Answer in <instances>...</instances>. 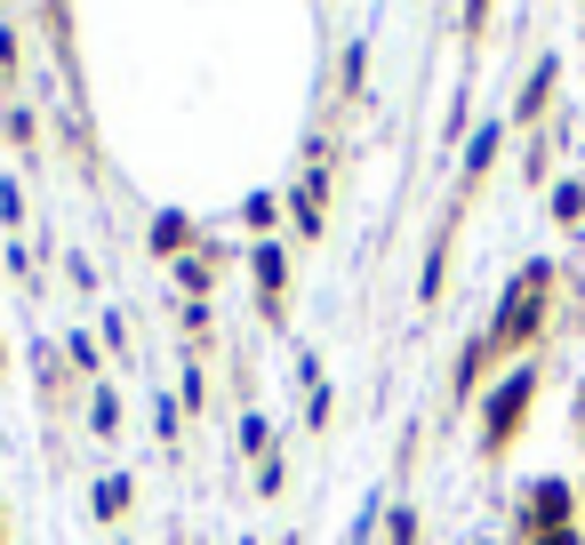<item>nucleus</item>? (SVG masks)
Masks as SVG:
<instances>
[{"label":"nucleus","instance_id":"obj_1","mask_svg":"<svg viewBox=\"0 0 585 545\" xmlns=\"http://www.w3.org/2000/svg\"><path fill=\"white\" fill-rule=\"evenodd\" d=\"M537 289H545V272L530 265L522 281H513V297H505V313H497V329H490L497 346H513V337H530V321H537Z\"/></svg>","mask_w":585,"mask_h":545},{"label":"nucleus","instance_id":"obj_2","mask_svg":"<svg viewBox=\"0 0 585 545\" xmlns=\"http://www.w3.org/2000/svg\"><path fill=\"white\" fill-rule=\"evenodd\" d=\"M522 409H530V369H522V378H505V385H497V401H490V441H505L513 425H522Z\"/></svg>","mask_w":585,"mask_h":545},{"label":"nucleus","instance_id":"obj_3","mask_svg":"<svg viewBox=\"0 0 585 545\" xmlns=\"http://www.w3.org/2000/svg\"><path fill=\"white\" fill-rule=\"evenodd\" d=\"M562 514H569V490H562V482H545V490H537V522H545V529H562Z\"/></svg>","mask_w":585,"mask_h":545},{"label":"nucleus","instance_id":"obj_4","mask_svg":"<svg viewBox=\"0 0 585 545\" xmlns=\"http://www.w3.org/2000/svg\"><path fill=\"white\" fill-rule=\"evenodd\" d=\"M537 545H577V537H569V529H545V537H537Z\"/></svg>","mask_w":585,"mask_h":545}]
</instances>
